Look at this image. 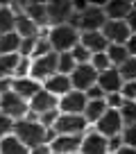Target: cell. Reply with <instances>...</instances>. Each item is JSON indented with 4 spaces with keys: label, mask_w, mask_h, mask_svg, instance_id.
<instances>
[{
    "label": "cell",
    "mask_w": 136,
    "mask_h": 154,
    "mask_svg": "<svg viewBox=\"0 0 136 154\" xmlns=\"http://www.w3.org/2000/svg\"><path fill=\"white\" fill-rule=\"evenodd\" d=\"M91 68L95 72H104V70H109V68H113L111 63H109V57L104 52H95V54H91Z\"/></svg>",
    "instance_id": "4dcf8cb0"
},
{
    "label": "cell",
    "mask_w": 136,
    "mask_h": 154,
    "mask_svg": "<svg viewBox=\"0 0 136 154\" xmlns=\"http://www.w3.org/2000/svg\"><path fill=\"white\" fill-rule=\"evenodd\" d=\"M104 54L109 57V63H111L113 68L122 66V63L129 59V52H127L125 45H107V50H104Z\"/></svg>",
    "instance_id": "484cf974"
},
{
    "label": "cell",
    "mask_w": 136,
    "mask_h": 154,
    "mask_svg": "<svg viewBox=\"0 0 136 154\" xmlns=\"http://www.w3.org/2000/svg\"><path fill=\"white\" fill-rule=\"evenodd\" d=\"M84 129H86L84 116H73V113H59L52 125V131L59 136H82Z\"/></svg>",
    "instance_id": "3957f363"
},
{
    "label": "cell",
    "mask_w": 136,
    "mask_h": 154,
    "mask_svg": "<svg viewBox=\"0 0 136 154\" xmlns=\"http://www.w3.org/2000/svg\"><path fill=\"white\" fill-rule=\"evenodd\" d=\"M75 154H79V152H75Z\"/></svg>",
    "instance_id": "7dc6e473"
},
{
    "label": "cell",
    "mask_w": 136,
    "mask_h": 154,
    "mask_svg": "<svg viewBox=\"0 0 136 154\" xmlns=\"http://www.w3.org/2000/svg\"><path fill=\"white\" fill-rule=\"evenodd\" d=\"M122 147V138H120V136H111V138H107V149H109V152H116V149H120Z\"/></svg>",
    "instance_id": "ab89813d"
},
{
    "label": "cell",
    "mask_w": 136,
    "mask_h": 154,
    "mask_svg": "<svg viewBox=\"0 0 136 154\" xmlns=\"http://www.w3.org/2000/svg\"><path fill=\"white\" fill-rule=\"evenodd\" d=\"M29 154H52V152H50V145L45 143V145H36V147H32Z\"/></svg>",
    "instance_id": "ee69618b"
},
{
    "label": "cell",
    "mask_w": 136,
    "mask_h": 154,
    "mask_svg": "<svg viewBox=\"0 0 136 154\" xmlns=\"http://www.w3.org/2000/svg\"><path fill=\"white\" fill-rule=\"evenodd\" d=\"M57 75V52H48L43 57L32 59V66H29V77L34 82H45L48 77Z\"/></svg>",
    "instance_id": "277c9868"
},
{
    "label": "cell",
    "mask_w": 136,
    "mask_h": 154,
    "mask_svg": "<svg viewBox=\"0 0 136 154\" xmlns=\"http://www.w3.org/2000/svg\"><path fill=\"white\" fill-rule=\"evenodd\" d=\"M82 145V136H54L50 140V152L52 154H75L79 152Z\"/></svg>",
    "instance_id": "4fadbf2b"
},
{
    "label": "cell",
    "mask_w": 136,
    "mask_h": 154,
    "mask_svg": "<svg viewBox=\"0 0 136 154\" xmlns=\"http://www.w3.org/2000/svg\"><path fill=\"white\" fill-rule=\"evenodd\" d=\"M16 27V11L11 9V5H0V34L14 32Z\"/></svg>",
    "instance_id": "d4e9b609"
},
{
    "label": "cell",
    "mask_w": 136,
    "mask_h": 154,
    "mask_svg": "<svg viewBox=\"0 0 136 154\" xmlns=\"http://www.w3.org/2000/svg\"><path fill=\"white\" fill-rule=\"evenodd\" d=\"M18 61H20V54H0V79L2 77H14Z\"/></svg>",
    "instance_id": "4316f807"
},
{
    "label": "cell",
    "mask_w": 136,
    "mask_h": 154,
    "mask_svg": "<svg viewBox=\"0 0 136 154\" xmlns=\"http://www.w3.org/2000/svg\"><path fill=\"white\" fill-rule=\"evenodd\" d=\"M79 45H84L91 54H95V52H104L109 43L102 36V32H79Z\"/></svg>",
    "instance_id": "d6986e66"
},
{
    "label": "cell",
    "mask_w": 136,
    "mask_h": 154,
    "mask_svg": "<svg viewBox=\"0 0 136 154\" xmlns=\"http://www.w3.org/2000/svg\"><path fill=\"white\" fill-rule=\"evenodd\" d=\"M97 86L102 88L104 95L109 93H120V86H122V77L118 72V68H109L104 72H97Z\"/></svg>",
    "instance_id": "5bb4252c"
},
{
    "label": "cell",
    "mask_w": 136,
    "mask_h": 154,
    "mask_svg": "<svg viewBox=\"0 0 136 154\" xmlns=\"http://www.w3.org/2000/svg\"><path fill=\"white\" fill-rule=\"evenodd\" d=\"M131 9H136V2H131Z\"/></svg>",
    "instance_id": "bcb514c9"
},
{
    "label": "cell",
    "mask_w": 136,
    "mask_h": 154,
    "mask_svg": "<svg viewBox=\"0 0 136 154\" xmlns=\"http://www.w3.org/2000/svg\"><path fill=\"white\" fill-rule=\"evenodd\" d=\"M70 54H73V59H75V63H77V66H79V63H88V61H91V52H88L84 45H79V43L70 50Z\"/></svg>",
    "instance_id": "d6a6232c"
},
{
    "label": "cell",
    "mask_w": 136,
    "mask_h": 154,
    "mask_svg": "<svg viewBox=\"0 0 136 154\" xmlns=\"http://www.w3.org/2000/svg\"><path fill=\"white\" fill-rule=\"evenodd\" d=\"M125 48H127V52H129V57H136V34H131V36L127 38Z\"/></svg>",
    "instance_id": "60d3db41"
},
{
    "label": "cell",
    "mask_w": 136,
    "mask_h": 154,
    "mask_svg": "<svg viewBox=\"0 0 136 154\" xmlns=\"http://www.w3.org/2000/svg\"><path fill=\"white\" fill-rule=\"evenodd\" d=\"M48 52H52V48H50V43H48V38H45V36H39V38H36V45H34L32 59L43 57V54H48Z\"/></svg>",
    "instance_id": "836d02e7"
},
{
    "label": "cell",
    "mask_w": 136,
    "mask_h": 154,
    "mask_svg": "<svg viewBox=\"0 0 136 154\" xmlns=\"http://www.w3.org/2000/svg\"><path fill=\"white\" fill-rule=\"evenodd\" d=\"M57 102H59V100H57L54 95H50L48 91H43V88H41V91L27 102V109L32 111L36 118H39V116H43V113H48V111H54V109H57Z\"/></svg>",
    "instance_id": "7c38bea8"
},
{
    "label": "cell",
    "mask_w": 136,
    "mask_h": 154,
    "mask_svg": "<svg viewBox=\"0 0 136 154\" xmlns=\"http://www.w3.org/2000/svg\"><path fill=\"white\" fill-rule=\"evenodd\" d=\"M45 14H48V23L52 25H66V20L73 16V2L68 0H52L45 2Z\"/></svg>",
    "instance_id": "8fae6325"
},
{
    "label": "cell",
    "mask_w": 136,
    "mask_h": 154,
    "mask_svg": "<svg viewBox=\"0 0 136 154\" xmlns=\"http://www.w3.org/2000/svg\"><path fill=\"white\" fill-rule=\"evenodd\" d=\"M43 91H48L50 95H54L59 100L61 95H66L68 91H73V86H70V77L68 75H52V77H48L43 82Z\"/></svg>",
    "instance_id": "e0dca14e"
},
{
    "label": "cell",
    "mask_w": 136,
    "mask_h": 154,
    "mask_svg": "<svg viewBox=\"0 0 136 154\" xmlns=\"http://www.w3.org/2000/svg\"><path fill=\"white\" fill-rule=\"evenodd\" d=\"M79 154H109L107 149V138L100 136L97 131L82 136V145H79Z\"/></svg>",
    "instance_id": "9a60e30c"
},
{
    "label": "cell",
    "mask_w": 136,
    "mask_h": 154,
    "mask_svg": "<svg viewBox=\"0 0 136 154\" xmlns=\"http://www.w3.org/2000/svg\"><path fill=\"white\" fill-rule=\"evenodd\" d=\"M11 84H14V79H11V77H2V79H0V95L11 91Z\"/></svg>",
    "instance_id": "b9f144b4"
},
{
    "label": "cell",
    "mask_w": 136,
    "mask_h": 154,
    "mask_svg": "<svg viewBox=\"0 0 136 154\" xmlns=\"http://www.w3.org/2000/svg\"><path fill=\"white\" fill-rule=\"evenodd\" d=\"M48 43L52 48V52H70L75 45L79 43V32L73 29L70 25H54L48 29Z\"/></svg>",
    "instance_id": "7a4b0ae2"
},
{
    "label": "cell",
    "mask_w": 136,
    "mask_h": 154,
    "mask_svg": "<svg viewBox=\"0 0 136 154\" xmlns=\"http://www.w3.org/2000/svg\"><path fill=\"white\" fill-rule=\"evenodd\" d=\"M86 95L82 91H68L66 95L59 97L57 102V111L59 113H73V116H82L84 106H86Z\"/></svg>",
    "instance_id": "30bf717a"
},
{
    "label": "cell",
    "mask_w": 136,
    "mask_h": 154,
    "mask_svg": "<svg viewBox=\"0 0 136 154\" xmlns=\"http://www.w3.org/2000/svg\"><path fill=\"white\" fill-rule=\"evenodd\" d=\"M84 95H86V100H104V93H102V88L97 86H91L88 91H84Z\"/></svg>",
    "instance_id": "f35d334b"
},
{
    "label": "cell",
    "mask_w": 136,
    "mask_h": 154,
    "mask_svg": "<svg viewBox=\"0 0 136 154\" xmlns=\"http://www.w3.org/2000/svg\"><path fill=\"white\" fill-rule=\"evenodd\" d=\"M102 36L107 38L109 45H125L127 38L131 36L129 27H127L125 20H107V23L102 25Z\"/></svg>",
    "instance_id": "ba28073f"
},
{
    "label": "cell",
    "mask_w": 136,
    "mask_h": 154,
    "mask_svg": "<svg viewBox=\"0 0 136 154\" xmlns=\"http://www.w3.org/2000/svg\"><path fill=\"white\" fill-rule=\"evenodd\" d=\"M118 113H120V120H122L125 127L136 125V102H122V106L118 109Z\"/></svg>",
    "instance_id": "f1b7e54d"
},
{
    "label": "cell",
    "mask_w": 136,
    "mask_h": 154,
    "mask_svg": "<svg viewBox=\"0 0 136 154\" xmlns=\"http://www.w3.org/2000/svg\"><path fill=\"white\" fill-rule=\"evenodd\" d=\"M0 154H29V149L14 134H9L5 138H0Z\"/></svg>",
    "instance_id": "603a6c76"
},
{
    "label": "cell",
    "mask_w": 136,
    "mask_h": 154,
    "mask_svg": "<svg viewBox=\"0 0 136 154\" xmlns=\"http://www.w3.org/2000/svg\"><path fill=\"white\" fill-rule=\"evenodd\" d=\"M104 111H107L104 100H88L86 106H84V111H82V116H84V120H86V125H91V122L95 125L102 116H104Z\"/></svg>",
    "instance_id": "44dd1931"
},
{
    "label": "cell",
    "mask_w": 136,
    "mask_h": 154,
    "mask_svg": "<svg viewBox=\"0 0 136 154\" xmlns=\"http://www.w3.org/2000/svg\"><path fill=\"white\" fill-rule=\"evenodd\" d=\"M9 134H14V120H11L9 116L0 113V138H5Z\"/></svg>",
    "instance_id": "8d00e7d4"
},
{
    "label": "cell",
    "mask_w": 136,
    "mask_h": 154,
    "mask_svg": "<svg viewBox=\"0 0 136 154\" xmlns=\"http://www.w3.org/2000/svg\"><path fill=\"white\" fill-rule=\"evenodd\" d=\"M125 23H127V27H129V32H131V34H136V9H131V14L127 16Z\"/></svg>",
    "instance_id": "7bdbcfd3"
},
{
    "label": "cell",
    "mask_w": 136,
    "mask_h": 154,
    "mask_svg": "<svg viewBox=\"0 0 136 154\" xmlns=\"http://www.w3.org/2000/svg\"><path fill=\"white\" fill-rule=\"evenodd\" d=\"M97 127V134L104 136V138H111V136H120L122 131V120H120V113H118L116 109H107L104 111V116H102L100 120L95 122Z\"/></svg>",
    "instance_id": "9c48e42d"
},
{
    "label": "cell",
    "mask_w": 136,
    "mask_h": 154,
    "mask_svg": "<svg viewBox=\"0 0 136 154\" xmlns=\"http://www.w3.org/2000/svg\"><path fill=\"white\" fill-rule=\"evenodd\" d=\"M23 14L32 20L36 27L48 25V14H45V2H23Z\"/></svg>",
    "instance_id": "ffe728a7"
},
{
    "label": "cell",
    "mask_w": 136,
    "mask_h": 154,
    "mask_svg": "<svg viewBox=\"0 0 136 154\" xmlns=\"http://www.w3.org/2000/svg\"><path fill=\"white\" fill-rule=\"evenodd\" d=\"M27 102L23 100V97H18L14 91L9 93H2L0 95V113L9 116L11 120H23V118H27Z\"/></svg>",
    "instance_id": "5b68a950"
},
{
    "label": "cell",
    "mask_w": 136,
    "mask_h": 154,
    "mask_svg": "<svg viewBox=\"0 0 136 154\" xmlns=\"http://www.w3.org/2000/svg\"><path fill=\"white\" fill-rule=\"evenodd\" d=\"M122 102H125V100H122V95H120V93H109V95H104V104H107V109H120V106H122Z\"/></svg>",
    "instance_id": "74e56055"
},
{
    "label": "cell",
    "mask_w": 136,
    "mask_h": 154,
    "mask_svg": "<svg viewBox=\"0 0 136 154\" xmlns=\"http://www.w3.org/2000/svg\"><path fill=\"white\" fill-rule=\"evenodd\" d=\"M18 45H20V36L16 32L0 34V54H18Z\"/></svg>",
    "instance_id": "cb8c5ba5"
},
{
    "label": "cell",
    "mask_w": 136,
    "mask_h": 154,
    "mask_svg": "<svg viewBox=\"0 0 136 154\" xmlns=\"http://www.w3.org/2000/svg\"><path fill=\"white\" fill-rule=\"evenodd\" d=\"M68 77H70V86H73V91H82L84 93V91H88L91 86L97 84V72L91 68V63H79Z\"/></svg>",
    "instance_id": "52a82bcc"
},
{
    "label": "cell",
    "mask_w": 136,
    "mask_h": 154,
    "mask_svg": "<svg viewBox=\"0 0 136 154\" xmlns=\"http://www.w3.org/2000/svg\"><path fill=\"white\" fill-rule=\"evenodd\" d=\"M120 138H122V145H127V147H134V149H136V125L122 127Z\"/></svg>",
    "instance_id": "1f68e13d"
},
{
    "label": "cell",
    "mask_w": 136,
    "mask_h": 154,
    "mask_svg": "<svg viewBox=\"0 0 136 154\" xmlns=\"http://www.w3.org/2000/svg\"><path fill=\"white\" fill-rule=\"evenodd\" d=\"M75 68H77V63H75L70 52H59L57 54V72L59 75H70Z\"/></svg>",
    "instance_id": "83f0119b"
},
{
    "label": "cell",
    "mask_w": 136,
    "mask_h": 154,
    "mask_svg": "<svg viewBox=\"0 0 136 154\" xmlns=\"http://www.w3.org/2000/svg\"><path fill=\"white\" fill-rule=\"evenodd\" d=\"M102 11L107 16V20H127V16L131 14V2L127 0H109L102 5Z\"/></svg>",
    "instance_id": "2e32d148"
},
{
    "label": "cell",
    "mask_w": 136,
    "mask_h": 154,
    "mask_svg": "<svg viewBox=\"0 0 136 154\" xmlns=\"http://www.w3.org/2000/svg\"><path fill=\"white\" fill-rule=\"evenodd\" d=\"M36 38H39V36H36ZM36 38H20V45H18V54H20V57L32 59L34 45H36Z\"/></svg>",
    "instance_id": "e575fe53"
},
{
    "label": "cell",
    "mask_w": 136,
    "mask_h": 154,
    "mask_svg": "<svg viewBox=\"0 0 136 154\" xmlns=\"http://www.w3.org/2000/svg\"><path fill=\"white\" fill-rule=\"evenodd\" d=\"M14 136L25 145L27 149L36 147V145H50V140L54 138V131L52 129H45L39 120H29V118H23V120H16L14 122Z\"/></svg>",
    "instance_id": "6da1fadb"
},
{
    "label": "cell",
    "mask_w": 136,
    "mask_h": 154,
    "mask_svg": "<svg viewBox=\"0 0 136 154\" xmlns=\"http://www.w3.org/2000/svg\"><path fill=\"white\" fill-rule=\"evenodd\" d=\"M120 95L125 102H136V82H122Z\"/></svg>",
    "instance_id": "d590c367"
},
{
    "label": "cell",
    "mask_w": 136,
    "mask_h": 154,
    "mask_svg": "<svg viewBox=\"0 0 136 154\" xmlns=\"http://www.w3.org/2000/svg\"><path fill=\"white\" fill-rule=\"evenodd\" d=\"M41 88H43V86H41L39 82H34L32 77H20V79H14V84H11V91H14L18 97L27 100V102L32 100Z\"/></svg>",
    "instance_id": "ac0fdd59"
},
{
    "label": "cell",
    "mask_w": 136,
    "mask_h": 154,
    "mask_svg": "<svg viewBox=\"0 0 136 154\" xmlns=\"http://www.w3.org/2000/svg\"><path fill=\"white\" fill-rule=\"evenodd\" d=\"M113 154H136V149H134V147H127V145H122V147L116 149Z\"/></svg>",
    "instance_id": "f6af8a7d"
},
{
    "label": "cell",
    "mask_w": 136,
    "mask_h": 154,
    "mask_svg": "<svg viewBox=\"0 0 136 154\" xmlns=\"http://www.w3.org/2000/svg\"><path fill=\"white\" fill-rule=\"evenodd\" d=\"M107 23V16L102 11V5H88L79 14V32H100Z\"/></svg>",
    "instance_id": "8992f818"
},
{
    "label": "cell",
    "mask_w": 136,
    "mask_h": 154,
    "mask_svg": "<svg viewBox=\"0 0 136 154\" xmlns=\"http://www.w3.org/2000/svg\"><path fill=\"white\" fill-rule=\"evenodd\" d=\"M14 32L18 34L20 38H36L41 29L36 27V25H34L25 14H18V16H16V27H14Z\"/></svg>",
    "instance_id": "7402d4cb"
},
{
    "label": "cell",
    "mask_w": 136,
    "mask_h": 154,
    "mask_svg": "<svg viewBox=\"0 0 136 154\" xmlns=\"http://www.w3.org/2000/svg\"><path fill=\"white\" fill-rule=\"evenodd\" d=\"M122 82H136V57H129L122 66H118Z\"/></svg>",
    "instance_id": "f546056e"
}]
</instances>
